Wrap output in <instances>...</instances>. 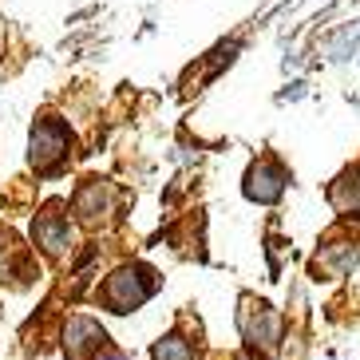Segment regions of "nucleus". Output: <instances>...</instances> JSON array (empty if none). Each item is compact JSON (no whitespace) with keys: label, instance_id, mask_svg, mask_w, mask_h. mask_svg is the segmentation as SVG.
I'll list each match as a JSON object with an SVG mask.
<instances>
[{"label":"nucleus","instance_id":"f257e3e1","mask_svg":"<svg viewBox=\"0 0 360 360\" xmlns=\"http://www.w3.org/2000/svg\"><path fill=\"white\" fill-rule=\"evenodd\" d=\"M155 285H159L155 269H147V265H123V269H115V274L107 277V285L99 297H103V305L111 313H131V309H139L155 293Z\"/></svg>","mask_w":360,"mask_h":360},{"label":"nucleus","instance_id":"f03ea898","mask_svg":"<svg viewBox=\"0 0 360 360\" xmlns=\"http://www.w3.org/2000/svg\"><path fill=\"white\" fill-rule=\"evenodd\" d=\"M28 159H32V167L40 170V174H56V170L64 167L68 159V147H72V135H68V127L60 123V119H44V123H36L32 127V143H28Z\"/></svg>","mask_w":360,"mask_h":360},{"label":"nucleus","instance_id":"7ed1b4c3","mask_svg":"<svg viewBox=\"0 0 360 360\" xmlns=\"http://www.w3.org/2000/svg\"><path fill=\"white\" fill-rule=\"evenodd\" d=\"M64 349L72 360H111L115 356V349L107 345V333L91 317H72V325L64 333Z\"/></svg>","mask_w":360,"mask_h":360},{"label":"nucleus","instance_id":"20e7f679","mask_svg":"<svg viewBox=\"0 0 360 360\" xmlns=\"http://www.w3.org/2000/svg\"><path fill=\"white\" fill-rule=\"evenodd\" d=\"M242 333L250 345H262V349H274L277 340H281V317H277L274 309L265 305V301H254V297H245L242 301Z\"/></svg>","mask_w":360,"mask_h":360},{"label":"nucleus","instance_id":"39448f33","mask_svg":"<svg viewBox=\"0 0 360 360\" xmlns=\"http://www.w3.org/2000/svg\"><path fill=\"white\" fill-rule=\"evenodd\" d=\"M285 170L277 159H257L254 167L245 170V194L254 202H277L281 191H285Z\"/></svg>","mask_w":360,"mask_h":360},{"label":"nucleus","instance_id":"423d86ee","mask_svg":"<svg viewBox=\"0 0 360 360\" xmlns=\"http://www.w3.org/2000/svg\"><path fill=\"white\" fill-rule=\"evenodd\" d=\"M111 202H115V191H111V182L103 179H84V186L75 191V214H79V222L84 226H96L107 218V210H111Z\"/></svg>","mask_w":360,"mask_h":360},{"label":"nucleus","instance_id":"0eeeda50","mask_svg":"<svg viewBox=\"0 0 360 360\" xmlns=\"http://www.w3.org/2000/svg\"><path fill=\"white\" fill-rule=\"evenodd\" d=\"M36 245H40L44 254H64L68 245V214H64V202H52V206H44V214L36 218V230H32Z\"/></svg>","mask_w":360,"mask_h":360},{"label":"nucleus","instance_id":"6e6552de","mask_svg":"<svg viewBox=\"0 0 360 360\" xmlns=\"http://www.w3.org/2000/svg\"><path fill=\"white\" fill-rule=\"evenodd\" d=\"M356 265V242H337V245H325L317 254V262H313V274H321L328 281V277H345Z\"/></svg>","mask_w":360,"mask_h":360},{"label":"nucleus","instance_id":"1a4fd4ad","mask_svg":"<svg viewBox=\"0 0 360 360\" xmlns=\"http://www.w3.org/2000/svg\"><path fill=\"white\" fill-rule=\"evenodd\" d=\"M155 360H194V349H191V340L167 337L155 345Z\"/></svg>","mask_w":360,"mask_h":360}]
</instances>
